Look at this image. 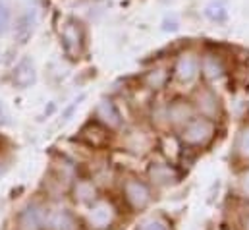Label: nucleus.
<instances>
[{
    "instance_id": "obj_11",
    "label": "nucleus",
    "mask_w": 249,
    "mask_h": 230,
    "mask_svg": "<svg viewBox=\"0 0 249 230\" xmlns=\"http://www.w3.org/2000/svg\"><path fill=\"white\" fill-rule=\"evenodd\" d=\"M193 116H195V107H193V103L184 101V99L172 101V103L168 105V109H166V118H168V122L174 124V126H186Z\"/></svg>"
},
{
    "instance_id": "obj_3",
    "label": "nucleus",
    "mask_w": 249,
    "mask_h": 230,
    "mask_svg": "<svg viewBox=\"0 0 249 230\" xmlns=\"http://www.w3.org/2000/svg\"><path fill=\"white\" fill-rule=\"evenodd\" d=\"M214 135V122L207 116H193L182 132V139L187 145H207Z\"/></svg>"
},
{
    "instance_id": "obj_20",
    "label": "nucleus",
    "mask_w": 249,
    "mask_h": 230,
    "mask_svg": "<svg viewBox=\"0 0 249 230\" xmlns=\"http://www.w3.org/2000/svg\"><path fill=\"white\" fill-rule=\"evenodd\" d=\"M238 153L244 157V159H249V126L242 130L240 134V139H238Z\"/></svg>"
},
{
    "instance_id": "obj_1",
    "label": "nucleus",
    "mask_w": 249,
    "mask_h": 230,
    "mask_svg": "<svg viewBox=\"0 0 249 230\" xmlns=\"http://www.w3.org/2000/svg\"><path fill=\"white\" fill-rule=\"evenodd\" d=\"M60 43H62L64 55L70 60H79L83 57L87 47V31L77 18L64 19L60 27Z\"/></svg>"
},
{
    "instance_id": "obj_5",
    "label": "nucleus",
    "mask_w": 249,
    "mask_h": 230,
    "mask_svg": "<svg viewBox=\"0 0 249 230\" xmlns=\"http://www.w3.org/2000/svg\"><path fill=\"white\" fill-rule=\"evenodd\" d=\"M47 213L49 209L33 203L27 205L21 213H19V229L21 230H45V223H47Z\"/></svg>"
},
{
    "instance_id": "obj_8",
    "label": "nucleus",
    "mask_w": 249,
    "mask_h": 230,
    "mask_svg": "<svg viewBox=\"0 0 249 230\" xmlns=\"http://www.w3.org/2000/svg\"><path fill=\"white\" fill-rule=\"evenodd\" d=\"M124 195H125V201L133 207V209H143L147 207V203L151 201V192L149 188L139 182V180H127L124 184Z\"/></svg>"
},
{
    "instance_id": "obj_18",
    "label": "nucleus",
    "mask_w": 249,
    "mask_h": 230,
    "mask_svg": "<svg viewBox=\"0 0 249 230\" xmlns=\"http://www.w3.org/2000/svg\"><path fill=\"white\" fill-rule=\"evenodd\" d=\"M95 186L91 184V182H87V180H79L77 184H75V188H73V197L77 199V201H81V203H87V201H93L95 199Z\"/></svg>"
},
{
    "instance_id": "obj_15",
    "label": "nucleus",
    "mask_w": 249,
    "mask_h": 230,
    "mask_svg": "<svg viewBox=\"0 0 249 230\" xmlns=\"http://www.w3.org/2000/svg\"><path fill=\"white\" fill-rule=\"evenodd\" d=\"M203 16L213 23H226L228 21V8L220 0H213L203 8Z\"/></svg>"
},
{
    "instance_id": "obj_13",
    "label": "nucleus",
    "mask_w": 249,
    "mask_h": 230,
    "mask_svg": "<svg viewBox=\"0 0 249 230\" xmlns=\"http://www.w3.org/2000/svg\"><path fill=\"white\" fill-rule=\"evenodd\" d=\"M170 76H172V70H170V68H166V66H155V68H151L149 72H145V76H143L141 81H143V85H145L147 89L159 91V89H162V87L168 83Z\"/></svg>"
},
{
    "instance_id": "obj_4",
    "label": "nucleus",
    "mask_w": 249,
    "mask_h": 230,
    "mask_svg": "<svg viewBox=\"0 0 249 230\" xmlns=\"http://www.w3.org/2000/svg\"><path fill=\"white\" fill-rule=\"evenodd\" d=\"M114 221H116V207L107 199L95 201L87 213V227L91 230L110 229Z\"/></svg>"
},
{
    "instance_id": "obj_9",
    "label": "nucleus",
    "mask_w": 249,
    "mask_h": 230,
    "mask_svg": "<svg viewBox=\"0 0 249 230\" xmlns=\"http://www.w3.org/2000/svg\"><path fill=\"white\" fill-rule=\"evenodd\" d=\"M195 111H199L201 116H207V118H214L218 115V109H220V103H218V97L213 89L209 87H201L195 91V103H193Z\"/></svg>"
},
{
    "instance_id": "obj_21",
    "label": "nucleus",
    "mask_w": 249,
    "mask_h": 230,
    "mask_svg": "<svg viewBox=\"0 0 249 230\" xmlns=\"http://www.w3.org/2000/svg\"><path fill=\"white\" fill-rule=\"evenodd\" d=\"M137 230H168V227L162 221H159V219H147V221H143L139 225Z\"/></svg>"
},
{
    "instance_id": "obj_16",
    "label": "nucleus",
    "mask_w": 249,
    "mask_h": 230,
    "mask_svg": "<svg viewBox=\"0 0 249 230\" xmlns=\"http://www.w3.org/2000/svg\"><path fill=\"white\" fill-rule=\"evenodd\" d=\"M73 221L66 211H49L45 230H71Z\"/></svg>"
},
{
    "instance_id": "obj_17",
    "label": "nucleus",
    "mask_w": 249,
    "mask_h": 230,
    "mask_svg": "<svg viewBox=\"0 0 249 230\" xmlns=\"http://www.w3.org/2000/svg\"><path fill=\"white\" fill-rule=\"evenodd\" d=\"M149 174H151L153 182L159 184V186H166V184H172V182L178 180L176 171L170 169L168 165H155V167L149 171Z\"/></svg>"
},
{
    "instance_id": "obj_2",
    "label": "nucleus",
    "mask_w": 249,
    "mask_h": 230,
    "mask_svg": "<svg viewBox=\"0 0 249 230\" xmlns=\"http://www.w3.org/2000/svg\"><path fill=\"white\" fill-rule=\"evenodd\" d=\"M199 76H201V55L191 49H184L182 53H178L172 64V77L180 83H193Z\"/></svg>"
},
{
    "instance_id": "obj_23",
    "label": "nucleus",
    "mask_w": 249,
    "mask_h": 230,
    "mask_svg": "<svg viewBox=\"0 0 249 230\" xmlns=\"http://www.w3.org/2000/svg\"><path fill=\"white\" fill-rule=\"evenodd\" d=\"M162 29H164V31H176V29H178V21H176L174 18H172V19L166 18V19L162 21Z\"/></svg>"
},
{
    "instance_id": "obj_7",
    "label": "nucleus",
    "mask_w": 249,
    "mask_h": 230,
    "mask_svg": "<svg viewBox=\"0 0 249 230\" xmlns=\"http://www.w3.org/2000/svg\"><path fill=\"white\" fill-rule=\"evenodd\" d=\"M201 76L207 81H218L226 76V64L224 58L216 53H205L201 55Z\"/></svg>"
},
{
    "instance_id": "obj_24",
    "label": "nucleus",
    "mask_w": 249,
    "mask_h": 230,
    "mask_svg": "<svg viewBox=\"0 0 249 230\" xmlns=\"http://www.w3.org/2000/svg\"><path fill=\"white\" fill-rule=\"evenodd\" d=\"M0 124H8V111L2 103H0Z\"/></svg>"
},
{
    "instance_id": "obj_19",
    "label": "nucleus",
    "mask_w": 249,
    "mask_h": 230,
    "mask_svg": "<svg viewBox=\"0 0 249 230\" xmlns=\"http://www.w3.org/2000/svg\"><path fill=\"white\" fill-rule=\"evenodd\" d=\"M12 27V6L8 0H0V37H4Z\"/></svg>"
},
{
    "instance_id": "obj_10",
    "label": "nucleus",
    "mask_w": 249,
    "mask_h": 230,
    "mask_svg": "<svg viewBox=\"0 0 249 230\" xmlns=\"http://www.w3.org/2000/svg\"><path fill=\"white\" fill-rule=\"evenodd\" d=\"M35 25H37V10L27 8L25 12H21L14 25V35L18 39V43H21V45L27 43L35 31Z\"/></svg>"
},
{
    "instance_id": "obj_14",
    "label": "nucleus",
    "mask_w": 249,
    "mask_h": 230,
    "mask_svg": "<svg viewBox=\"0 0 249 230\" xmlns=\"http://www.w3.org/2000/svg\"><path fill=\"white\" fill-rule=\"evenodd\" d=\"M81 141H85L91 147H101L107 143V128L101 124H87L81 132H79Z\"/></svg>"
},
{
    "instance_id": "obj_12",
    "label": "nucleus",
    "mask_w": 249,
    "mask_h": 230,
    "mask_svg": "<svg viewBox=\"0 0 249 230\" xmlns=\"http://www.w3.org/2000/svg\"><path fill=\"white\" fill-rule=\"evenodd\" d=\"M95 116H97V122L101 126H105L107 130L108 128H118L122 124V116H120L116 105L110 99H101L99 101V105L95 109Z\"/></svg>"
},
{
    "instance_id": "obj_25",
    "label": "nucleus",
    "mask_w": 249,
    "mask_h": 230,
    "mask_svg": "<svg viewBox=\"0 0 249 230\" xmlns=\"http://www.w3.org/2000/svg\"><path fill=\"white\" fill-rule=\"evenodd\" d=\"M0 171H2V165H0Z\"/></svg>"
},
{
    "instance_id": "obj_6",
    "label": "nucleus",
    "mask_w": 249,
    "mask_h": 230,
    "mask_svg": "<svg viewBox=\"0 0 249 230\" xmlns=\"http://www.w3.org/2000/svg\"><path fill=\"white\" fill-rule=\"evenodd\" d=\"M37 79V70H35V62L29 57L21 58L14 70H12V83L19 89H27L35 83Z\"/></svg>"
},
{
    "instance_id": "obj_22",
    "label": "nucleus",
    "mask_w": 249,
    "mask_h": 230,
    "mask_svg": "<svg viewBox=\"0 0 249 230\" xmlns=\"http://www.w3.org/2000/svg\"><path fill=\"white\" fill-rule=\"evenodd\" d=\"M240 193L249 199V171L240 176Z\"/></svg>"
},
{
    "instance_id": "obj_26",
    "label": "nucleus",
    "mask_w": 249,
    "mask_h": 230,
    "mask_svg": "<svg viewBox=\"0 0 249 230\" xmlns=\"http://www.w3.org/2000/svg\"><path fill=\"white\" fill-rule=\"evenodd\" d=\"M248 230H249V223H248Z\"/></svg>"
}]
</instances>
